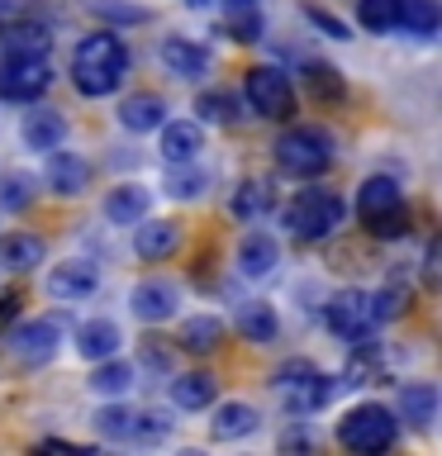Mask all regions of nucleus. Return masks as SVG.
<instances>
[{
  "label": "nucleus",
  "instance_id": "nucleus-21",
  "mask_svg": "<svg viewBox=\"0 0 442 456\" xmlns=\"http://www.w3.org/2000/svg\"><path fill=\"white\" fill-rule=\"evenodd\" d=\"M20 134H24V148L53 152V148H62V138H67V119L57 110H34V114H24Z\"/></svg>",
  "mask_w": 442,
  "mask_h": 456
},
{
  "label": "nucleus",
  "instance_id": "nucleus-36",
  "mask_svg": "<svg viewBox=\"0 0 442 456\" xmlns=\"http://www.w3.org/2000/svg\"><path fill=\"white\" fill-rule=\"evenodd\" d=\"M238 14L233 20H224V34H233V43H257L262 38V14H257L252 5H233Z\"/></svg>",
  "mask_w": 442,
  "mask_h": 456
},
{
  "label": "nucleus",
  "instance_id": "nucleus-37",
  "mask_svg": "<svg viewBox=\"0 0 442 456\" xmlns=\"http://www.w3.org/2000/svg\"><path fill=\"white\" fill-rule=\"evenodd\" d=\"M171 437V419H162L157 409H138V428H134V442L152 447V442H167Z\"/></svg>",
  "mask_w": 442,
  "mask_h": 456
},
{
  "label": "nucleus",
  "instance_id": "nucleus-28",
  "mask_svg": "<svg viewBox=\"0 0 442 456\" xmlns=\"http://www.w3.org/2000/svg\"><path fill=\"white\" fill-rule=\"evenodd\" d=\"M128 385H134V366H128V362H114V356H105V362L95 366V376H91V395L114 399V395H124Z\"/></svg>",
  "mask_w": 442,
  "mask_h": 456
},
{
  "label": "nucleus",
  "instance_id": "nucleus-26",
  "mask_svg": "<svg viewBox=\"0 0 442 456\" xmlns=\"http://www.w3.org/2000/svg\"><path fill=\"white\" fill-rule=\"evenodd\" d=\"M214 376H205V370H191V376H176L171 380V399H176V409H205L214 404Z\"/></svg>",
  "mask_w": 442,
  "mask_h": 456
},
{
  "label": "nucleus",
  "instance_id": "nucleus-34",
  "mask_svg": "<svg viewBox=\"0 0 442 456\" xmlns=\"http://www.w3.org/2000/svg\"><path fill=\"white\" fill-rule=\"evenodd\" d=\"M0 48L5 53H48V28L43 24H14L0 34Z\"/></svg>",
  "mask_w": 442,
  "mask_h": 456
},
{
  "label": "nucleus",
  "instance_id": "nucleus-27",
  "mask_svg": "<svg viewBox=\"0 0 442 456\" xmlns=\"http://www.w3.org/2000/svg\"><path fill=\"white\" fill-rule=\"evenodd\" d=\"M224 338V323L214 319V314H195V319L181 323V347L185 352H214Z\"/></svg>",
  "mask_w": 442,
  "mask_h": 456
},
{
  "label": "nucleus",
  "instance_id": "nucleus-19",
  "mask_svg": "<svg viewBox=\"0 0 442 456\" xmlns=\"http://www.w3.org/2000/svg\"><path fill=\"white\" fill-rule=\"evenodd\" d=\"M119 342H124V333H119L114 319H86L77 328V352L86 356V362H105V356L119 352Z\"/></svg>",
  "mask_w": 442,
  "mask_h": 456
},
{
  "label": "nucleus",
  "instance_id": "nucleus-35",
  "mask_svg": "<svg viewBox=\"0 0 442 456\" xmlns=\"http://www.w3.org/2000/svg\"><path fill=\"white\" fill-rule=\"evenodd\" d=\"M266 205H271V185H266V181H248V185H238V195H233V214H238L242 224L257 219V214H266Z\"/></svg>",
  "mask_w": 442,
  "mask_h": 456
},
{
  "label": "nucleus",
  "instance_id": "nucleus-25",
  "mask_svg": "<svg viewBox=\"0 0 442 456\" xmlns=\"http://www.w3.org/2000/svg\"><path fill=\"white\" fill-rule=\"evenodd\" d=\"M238 333L248 338V342H276L281 333V319H276V309L262 305V299H252V305H242L238 309Z\"/></svg>",
  "mask_w": 442,
  "mask_h": 456
},
{
  "label": "nucleus",
  "instance_id": "nucleus-14",
  "mask_svg": "<svg viewBox=\"0 0 442 456\" xmlns=\"http://www.w3.org/2000/svg\"><path fill=\"white\" fill-rule=\"evenodd\" d=\"M157 57H162V67L171 77H185V81H195L209 71V53L200 48L195 38H162V53Z\"/></svg>",
  "mask_w": 442,
  "mask_h": 456
},
{
  "label": "nucleus",
  "instance_id": "nucleus-5",
  "mask_svg": "<svg viewBox=\"0 0 442 456\" xmlns=\"http://www.w3.org/2000/svg\"><path fill=\"white\" fill-rule=\"evenodd\" d=\"M276 390H281V404L291 413H314L333 399L338 376H323V370H314L309 362H291V366L276 370Z\"/></svg>",
  "mask_w": 442,
  "mask_h": 456
},
{
  "label": "nucleus",
  "instance_id": "nucleus-23",
  "mask_svg": "<svg viewBox=\"0 0 442 456\" xmlns=\"http://www.w3.org/2000/svg\"><path fill=\"white\" fill-rule=\"evenodd\" d=\"M162 119H167L162 95H128L124 105H119V124L128 128V134H152Z\"/></svg>",
  "mask_w": 442,
  "mask_h": 456
},
{
  "label": "nucleus",
  "instance_id": "nucleus-15",
  "mask_svg": "<svg viewBox=\"0 0 442 456\" xmlns=\"http://www.w3.org/2000/svg\"><path fill=\"white\" fill-rule=\"evenodd\" d=\"M257 423H262V413H257L252 404H242V399H228V404L214 409L209 437H214V442H238V437L257 433Z\"/></svg>",
  "mask_w": 442,
  "mask_h": 456
},
{
  "label": "nucleus",
  "instance_id": "nucleus-13",
  "mask_svg": "<svg viewBox=\"0 0 442 456\" xmlns=\"http://www.w3.org/2000/svg\"><path fill=\"white\" fill-rule=\"evenodd\" d=\"M176 248H181V228L171 219H148V214H143L138 233H134V252L143 262H162V256H171Z\"/></svg>",
  "mask_w": 442,
  "mask_h": 456
},
{
  "label": "nucleus",
  "instance_id": "nucleus-4",
  "mask_svg": "<svg viewBox=\"0 0 442 456\" xmlns=\"http://www.w3.org/2000/svg\"><path fill=\"white\" fill-rule=\"evenodd\" d=\"M395 433H399V423H395V413L385 404H362V409H352L348 419L338 423V442L348 452H362V456L390 452Z\"/></svg>",
  "mask_w": 442,
  "mask_h": 456
},
{
  "label": "nucleus",
  "instance_id": "nucleus-42",
  "mask_svg": "<svg viewBox=\"0 0 442 456\" xmlns=\"http://www.w3.org/2000/svg\"><path fill=\"white\" fill-rule=\"evenodd\" d=\"M191 5H214V0H191ZM224 5H257V0H224Z\"/></svg>",
  "mask_w": 442,
  "mask_h": 456
},
{
  "label": "nucleus",
  "instance_id": "nucleus-3",
  "mask_svg": "<svg viewBox=\"0 0 442 456\" xmlns=\"http://www.w3.org/2000/svg\"><path fill=\"white\" fill-rule=\"evenodd\" d=\"M342 200L333 195V191H299V195H291V205L281 209V224L291 228V238H305V242H314V238H328L333 228L342 224Z\"/></svg>",
  "mask_w": 442,
  "mask_h": 456
},
{
  "label": "nucleus",
  "instance_id": "nucleus-39",
  "mask_svg": "<svg viewBox=\"0 0 442 456\" xmlns=\"http://www.w3.org/2000/svg\"><path fill=\"white\" fill-rule=\"evenodd\" d=\"M309 81H314V91H319V95H342V81H338L333 67H309Z\"/></svg>",
  "mask_w": 442,
  "mask_h": 456
},
{
  "label": "nucleus",
  "instance_id": "nucleus-32",
  "mask_svg": "<svg viewBox=\"0 0 442 456\" xmlns=\"http://www.w3.org/2000/svg\"><path fill=\"white\" fill-rule=\"evenodd\" d=\"M356 20L371 34H390V28H399V0H356Z\"/></svg>",
  "mask_w": 442,
  "mask_h": 456
},
{
  "label": "nucleus",
  "instance_id": "nucleus-41",
  "mask_svg": "<svg viewBox=\"0 0 442 456\" xmlns=\"http://www.w3.org/2000/svg\"><path fill=\"white\" fill-rule=\"evenodd\" d=\"M5 319H14V299L0 295V323H5Z\"/></svg>",
  "mask_w": 442,
  "mask_h": 456
},
{
  "label": "nucleus",
  "instance_id": "nucleus-12",
  "mask_svg": "<svg viewBox=\"0 0 442 456\" xmlns=\"http://www.w3.org/2000/svg\"><path fill=\"white\" fill-rule=\"evenodd\" d=\"M276 266H281V242L271 233H262V228H248V233L238 238V271L248 281H262Z\"/></svg>",
  "mask_w": 442,
  "mask_h": 456
},
{
  "label": "nucleus",
  "instance_id": "nucleus-6",
  "mask_svg": "<svg viewBox=\"0 0 442 456\" xmlns=\"http://www.w3.org/2000/svg\"><path fill=\"white\" fill-rule=\"evenodd\" d=\"M53 86L48 53H5L0 57V95L5 100H38Z\"/></svg>",
  "mask_w": 442,
  "mask_h": 456
},
{
  "label": "nucleus",
  "instance_id": "nucleus-8",
  "mask_svg": "<svg viewBox=\"0 0 442 456\" xmlns=\"http://www.w3.org/2000/svg\"><path fill=\"white\" fill-rule=\"evenodd\" d=\"M57 347H62V328H57V319H24V323L10 333V352L20 356L24 366L53 362Z\"/></svg>",
  "mask_w": 442,
  "mask_h": 456
},
{
  "label": "nucleus",
  "instance_id": "nucleus-38",
  "mask_svg": "<svg viewBox=\"0 0 442 456\" xmlns=\"http://www.w3.org/2000/svg\"><path fill=\"white\" fill-rule=\"evenodd\" d=\"M34 200V181L29 176H5L0 181V209H24Z\"/></svg>",
  "mask_w": 442,
  "mask_h": 456
},
{
  "label": "nucleus",
  "instance_id": "nucleus-33",
  "mask_svg": "<svg viewBox=\"0 0 442 456\" xmlns=\"http://www.w3.org/2000/svg\"><path fill=\"white\" fill-rule=\"evenodd\" d=\"M195 114L205 124H238V100L228 95V91H200Z\"/></svg>",
  "mask_w": 442,
  "mask_h": 456
},
{
  "label": "nucleus",
  "instance_id": "nucleus-9",
  "mask_svg": "<svg viewBox=\"0 0 442 456\" xmlns=\"http://www.w3.org/2000/svg\"><path fill=\"white\" fill-rule=\"evenodd\" d=\"M323 323H328V333H338V338H348V342H371L366 338V328H371V309H366V295L362 290H338L333 299L323 305Z\"/></svg>",
  "mask_w": 442,
  "mask_h": 456
},
{
  "label": "nucleus",
  "instance_id": "nucleus-24",
  "mask_svg": "<svg viewBox=\"0 0 442 456\" xmlns=\"http://www.w3.org/2000/svg\"><path fill=\"white\" fill-rule=\"evenodd\" d=\"M143 214H148V191L143 185H114V191L105 195V219L110 224H138Z\"/></svg>",
  "mask_w": 442,
  "mask_h": 456
},
{
  "label": "nucleus",
  "instance_id": "nucleus-22",
  "mask_svg": "<svg viewBox=\"0 0 442 456\" xmlns=\"http://www.w3.org/2000/svg\"><path fill=\"white\" fill-rule=\"evenodd\" d=\"M399 413L413 423V428H428L438 419V385L433 380H413L399 390Z\"/></svg>",
  "mask_w": 442,
  "mask_h": 456
},
{
  "label": "nucleus",
  "instance_id": "nucleus-16",
  "mask_svg": "<svg viewBox=\"0 0 442 456\" xmlns=\"http://www.w3.org/2000/svg\"><path fill=\"white\" fill-rule=\"evenodd\" d=\"M43 256H48V242L29 228H14V233L0 238V266L5 271H34L43 266Z\"/></svg>",
  "mask_w": 442,
  "mask_h": 456
},
{
  "label": "nucleus",
  "instance_id": "nucleus-31",
  "mask_svg": "<svg viewBox=\"0 0 442 456\" xmlns=\"http://www.w3.org/2000/svg\"><path fill=\"white\" fill-rule=\"evenodd\" d=\"M134 428H138V409H100L95 413V433L110 437V442H134Z\"/></svg>",
  "mask_w": 442,
  "mask_h": 456
},
{
  "label": "nucleus",
  "instance_id": "nucleus-30",
  "mask_svg": "<svg viewBox=\"0 0 442 456\" xmlns=\"http://www.w3.org/2000/svg\"><path fill=\"white\" fill-rule=\"evenodd\" d=\"M205 185H209V171H205V167L171 162V171H167V195H171V200H195Z\"/></svg>",
  "mask_w": 442,
  "mask_h": 456
},
{
  "label": "nucleus",
  "instance_id": "nucleus-1",
  "mask_svg": "<svg viewBox=\"0 0 442 456\" xmlns=\"http://www.w3.org/2000/svg\"><path fill=\"white\" fill-rule=\"evenodd\" d=\"M124 71H128V48L114 34H86L71 53V86L91 100L119 91Z\"/></svg>",
  "mask_w": 442,
  "mask_h": 456
},
{
  "label": "nucleus",
  "instance_id": "nucleus-7",
  "mask_svg": "<svg viewBox=\"0 0 442 456\" xmlns=\"http://www.w3.org/2000/svg\"><path fill=\"white\" fill-rule=\"evenodd\" d=\"M242 91H248L252 114H262V119H291L295 114V86L276 67H252L242 77Z\"/></svg>",
  "mask_w": 442,
  "mask_h": 456
},
{
  "label": "nucleus",
  "instance_id": "nucleus-17",
  "mask_svg": "<svg viewBox=\"0 0 442 456\" xmlns=\"http://www.w3.org/2000/svg\"><path fill=\"white\" fill-rule=\"evenodd\" d=\"M48 185H53V195H81L86 185H91V162L77 152H57L48 157Z\"/></svg>",
  "mask_w": 442,
  "mask_h": 456
},
{
  "label": "nucleus",
  "instance_id": "nucleus-20",
  "mask_svg": "<svg viewBox=\"0 0 442 456\" xmlns=\"http://www.w3.org/2000/svg\"><path fill=\"white\" fill-rule=\"evenodd\" d=\"M405 205V195H399V181L395 176H366L362 191H356V209H362L366 224H376L381 214H390Z\"/></svg>",
  "mask_w": 442,
  "mask_h": 456
},
{
  "label": "nucleus",
  "instance_id": "nucleus-10",
  "mask_svg": "<svg viewBox=\"0 0 442 456\" xmlns=\"http://www.w3.org/2000/svg\"><path fill=\"white\" fill-rule=\"evenodd\" d=\"M43 290H48L53 299H62V305H71V299H91L100 290V271L91 262H62V266L48 271Z\"/></svg>",
  "mask_w": 442,
  "mask_h": 456
},
{
  "label": "nucleus",
  "instance_id": "nucleus-2",
  "mask_svg": "<svg viewBox=\"0 0 442 456\" xmlns=\"http://www.w3.org/2000/svg\"><path fill=\"white\" fill-rule=\"evenodd\" d=\"M276 167L285 176H323L333 167V138L314 124H295L276 138Z\"/></svg>",
  "mask_w": 442,
  "mask_h": 456
},
{
  "label": "nucleus",
  "instance_id": "nucleus-40",
  "mask_svg": "<svg viewBox=\"0 0 442 456\" xmlns=\"http://www.w3.org/2000/svg\"><path fill=\"white\" fill-rule=\"evenodd\" d=\"M309 20L319 24V28H328V34H333V38H348V28H342V24L333 20V14H323V10H309Z\"/></svg>",
  "mask_w": 442,
  "mask_h": 456
},
{
  "label": "nucleus",
  "instance_id": "nucleus-18",
  "mask_svg": "<svg viewBox=\"0 0 442 456\" xmlns=\"http://www.w3.org/2000/svg\"><path fill=\"white\" fill-rule=\"evenodd\" d=\"M162 128V157L167 162H195L200 148H205V128H200L195 119H176V124H157Z\"/></svg>",
  "mask_w": 442,
  "mask_h": 456
},
{
  "label": "nucleus",
  "instance_id": "nucleus-11",
  "mask_svg": "<svg viewBox=\"0 0 442 456\" xmlns=\"http://www.w3.org/2000/svg\"><path fill=\"white\" fill-rule=\"evenodd\" d=\"M176 305H181V290H176L171 281H138L134 290H128V309H134L143 323L171 319V314H176Z\"/></svg>",
  "mask_w": 442,
  "mask_h": 456
},
{
  "label": "nucleus",
  "instance_id": "nucleus-43",
  "mask_svg": "<svg viewBox=\"0 0 442 456\" xmlns=\"http://www.w3.org/2000/svg\"><path fill=\"white\" fill-rule=\"evenodd\" d=\"M5 10H10V0H0V14H5Z\"/></svg>",
  "mask_w": 442,
  "mask_h": 456
},
{
  "label": "nucleus",
  "instance_id": "nucleus-29",
  "mask_svg": "<svg viewBox=\"0 0 442 456\" xmlns=\"http://www.w3.org/2000/svg\"><path fill=\"white\" fill-rule=\"evenodd\" d=\"M442 14H438V0H399V28L409 34H438Z\"/></svg>",
  "mask_w": 442,
  "mask_h": 456
}]
</instances>
